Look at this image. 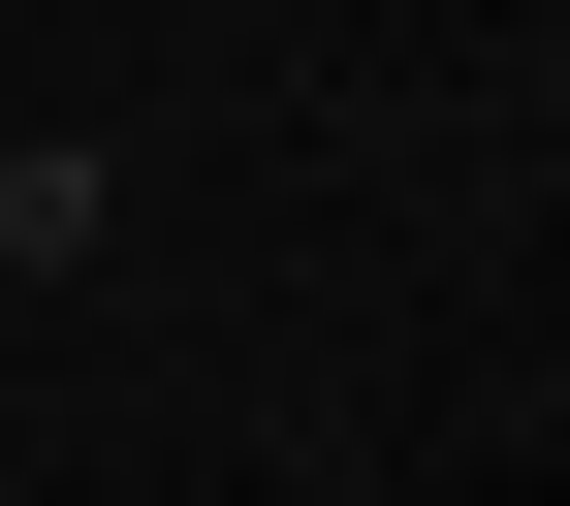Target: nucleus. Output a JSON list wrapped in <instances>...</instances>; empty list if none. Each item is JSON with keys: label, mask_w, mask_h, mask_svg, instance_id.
<instances>
[{"label": "nucleus", "mask_w": 570, "mask_h": 506, "mask_svg": "<svg viewBox=\"0 0 570 506\" xmlns=\"http://www.w3.org/2000/svg\"><path fill=\"white\" fill-rule=\"evenodd\" d=\"M127 222V159H63V127H32V159H0V254H96Z\"/></svg>", "instance_id": "obj_1"}]
</instances>
